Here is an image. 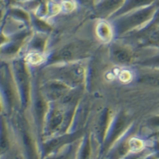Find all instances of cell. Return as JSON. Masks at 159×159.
<instances>
[{"instance_id": "cell-19", "label": "cell", "mask_w": 159, "mask_h": 159, "mask_svg": "<svg viewBox=\"0 0 159 159\" xmlns=\"http://www.w3.org/2000/svg\"><path fill=\"white\" fill-rule=\"evenodd\" d=\"M130 150L133 152H139L144 148V142L137 138H132L129 140Z\"/></svg>"}, {"instance_id": "cell-1", "label": "cell", "mask_w": 159, "mask_h": 159, "mask_svg": "<svg viewBox=\"0 0 159 159\" xmlns=\"http://www.w3.org/2000/svg\"><path fill=\"white\" fill-rule=\"evenodd\" d=\"M157 9L158 7L156 3L147 7L125 14L121 16L111 19L110 21L115 31L118 35H124L136 29L141 31L153 20Z\"/></svg>"}, {"instance_id": "cell-25", "label": "cell", "mask_w": 159, "mask_h": 159, "mask_svg": "<svg viewBox=\"0 0 159 159\" xmlns=\"http://www.w3.org/2000/svg\"><path fill=\"white\" fill-rule=\"evenodd\" d=\"M157 7H159V0H157Z\"/></svg>"}, {"instance_id": "cell-10", "label": "cell", "mask_w": 159, "mask_h": 159, "mask_svg": "<svg viewBox=\"0 0 159 159\" xmlns=\"http://www.w3.org/2000/svg\"><path fill=\"white\" fill-rule=\"evenodd\" d=\"M65 121V114L59 109H54L51 111L48 116V122L47 125V132L54 133L57 131L62 126Z\"/></svg>"}, {"instance_id": "cell-21", "label": "cell", "mask_w": 159, "mask_h": 159, "mask_svg": "<svg viewBox=\"0 0 159 159\" xmlns=\"http://www.w3.org/2000/svg\"><path fill=\"white\" fill-rule=\"evenodd\" d=\"M147 125L149 127H151L152 129L157 130V132L159 131V114L153 116L151 118H149V120L147 121Z\"/></svg>"}, {"instance_id": "cell-9", "label": "cell", "mask_w": 159, "mask_h": 159, "mask_svg": "<svg viewBox=\"0 0 159 159\" xmlns=\"http://www.w3.org/2000/svg\"><path fill=\"white\" fill-rule=\"evenodd\" d=\"M139 32L141 33L143 46L159 48V26L143 29Z\"/></svg>"}, {"instance_id": "cell-16", "label": "cell", "mask_w": 159, "mask_h": 159, "mask_svg": "<svg viewBox=\"0 0 159 159\" xmlns=\"http://www.w3.org/2000/svg\"><path fill=\"white\" fill-rule=\"evenodd\" d=\"M107 123H108V111L106 110L103 113L102 116L100 117L99 125H98V135L102 137V140L104 139L107 132Z\"/></svg>"}, {"instance_id": "cell-8", "label": "cell", "mask_w": 159, "mask_h": 159, "mask_svg": "<svg viewBox=\"0 0 159 159\" xmlns=\"http://www.w3.org/2000/svg\"><path fill=\"white\" fill-rule=\"evenodd\" d=\"M60 72V76L66 83H80L84 79V69L80 66H73L66 67Z\"/></svg>"}, {"instance_id": "cell-3", "label": "cell", "mask_w": 159, "mask_h": 159, "mask_svg": "<svg viewBox=\"0 0 159 159\" xmlns=\"http://www.w3.org/2000/svg\"><path fill=\"white\" fill-rule=\"evenodd\" d=\"M125 0H99L94 7L95 15L102 19H110L123 6Z\"/></svg>"}, {"instance_id": "cell-26", "label": "cell", "mask_w": 159, "mask_h": 159, "mask_svg": "<svg viewBox=\"0 0 159 159\" xmlns=\"http://www.w3.org/2000/svg\"><path fill=\"white\" fill-rule=\"evenodd\" d=\"M8 1H9V0H7V2H8Z\"/></svg>"}, {"instance_id": "cell-17", "label": "cell", "mask_w": 159, "mask_h": 159, "mask_svg": "<svg viewBox=\"0 0 159 159\" xmlns=\"http://www.w3.org/2000/svg\"><path fill=\"white\" fill-rule=\"evenodd\" d=\"M45 113H46V104L43 99L39 98L36 104V116L39 123L42 122Z\"/></svg>"}, {"instance_id": "cell-2", "label": "cell", "mask_w": 159, "mask_h": 159, "mask_svg": "<svg viewBox=\"0 0 159 159\" xmlns=\"http://www.w3.org/2000/svg\"><path fill=\"white\" fill-rule=\"evenodd\" d=\"M92 48L93 43L90 41H75L66 45L52 55L50 61L66 62L79 59L86 57Z\"/></svg>"}, {"instance_id": "cell-12", "label": "cell", "mask_w": 159, "mask_h": 159, "mask_svg": "<svg viewBox=\"0 0 159 159\" xmlns=\"http://www.w3.org/2000/svg\"><path fill=\"white\" fill-rule=\"evenodd\" d=\"M96 31L98 36L102 40L107 41L111 38L112 36V28L111 25L106 21H100L96 27Z\"/></svg>"}, {"instance_id": "cell-24", "label": "cell", "mask_w": 159, "mask_h": 159, "mask_svg": "<svg viewBox=\"0 0 159 159\" xmlns=\"http://www.w3.org/2000/svg\"><path fill=\"white\" fill-rule=\"evenodd\" d=\"M56 159H66V157H58V158Z\"/></svg>"}, {"instance_id": "cell-6", "label": "cell", "mask_w": 159, "mask_h": 159, "mask_svg": "<svg viewBox=\"0 0 159 159\" xmlns=\"http://www.w3.org/2000/svg\"><path fill=\"white\" fill-rule=\"evenodd\" d=\"M126 117L125 115H119L117 118L116 119V122L114 124L110 133L108 135V137L107 138V142L105 144V149H107L114 144V142L120 136L122 132L125 130L126 126Z\"/></svg>"}, {"instance_id": "cell-7", "label": "cell", "mask_w": 159, "mask_h": 159, "mask_svg": "<svg viewBox=\"0 0 159 159\" xmlns=\"http://www.w3.org/2000/svg\"><path fill=\"white\" fill-rule=\"evenodd\" d=\"M46 95L49 99H59L65 97L69 91L68 86L60 81H53L48 84L45 87Z\"/></svg>"}, {"instance_id": "cell-18", "label": "cell", "mask_w": 159, "mask_h": 159, "mask_svg": "<svg viewBox=\"0 0 159 159\" xmlns=\"http://www.w3.org/2000/svg\"><path fill=\"white\" fill-rule=\"evenodd\" d=\"M91 154V147H90V142H89V138L86 137V139L84 142V145L81 149V153L79 156V159H89Z\"/></svg>"}, {"instance_id": "cell-13", "label": "cell", "mask_w": 159, "mask_h": 159, "mask_svg": "<svg viewBox=\"0 0 159 159\" xmlns=\"http://www.w3.org/2000/svg\"><path fill=\"white\" fill-rule=\"evenodd\" d=\"M130 151V147H129V141H124L119 146L116 147V149L113 151L111 154V159H121L126 155V153Z\"/></svg>"}, {"instance_id": "cell-4", "label": "cell", "mask_w": 159, "mask_h": 159, "mask_svg": "<svg viewBox=\"0 0 159 159\" xmlns=\"http://www.w3.org/2000/svg\"><path fill=\"white\" fill-rule=\"evenodd\" d=\"M16 80L19 85V89L21 90V97L25 106L28 102L29 98V81H28V74L26 71L25 66L22 61L17 62L16 65Z\"/></svg>"}, {"instance_id": "cell-11", "label": "cell", "mask_w": 159, "mask_h": 159, "mask_svg": "<svg viewBox=\"0 0 159 159\" xmlns=\"http://www.w3.org/2000/svg\"><path fill=\"white\" fill-rule=\"evenodd\" d=\"M111 56L113 59L118 64H128L131 62L133 57L129 50L119 46H115L112 48Z\"/></svg>"}, {"instance_id": "cell-22", "label": "cell", "mask_w": 159, "mask_h": 159, "mask_svg": "<svg viewBox=\"0 0 159 159\" xmlns=\"http://www.w3.org/2000/svg\"><path fill=\"white\" fill-rule=\"evenodd\" d=\"M8 145H9V141H8L7 135V133L5 135V130H4V127L2 125V136H1V149H2V152L7 149Z\"/></svg>"}, {"instance_id": "cell-14", "label": "cell", "mask_w": 159, "mask_h": 159, "mask_svg": "<svg viewBox=\"0 0 159 159\" xmlns=\"http://www.w3.org/2000/svg\"><path fill=\"white\" fill-rule=\"evenodd\" d=\"M138 64L147 68L159 69V53L147 57L145 59L138 62Z\"/></svg>"}, {"instance_id": "cell-15", "label": "cell", "mask_w": 159, "mask_h": 159, "mask_svg": "<svg viewBox=\"0 0 159 159\" xmlns=\"http://www.w3.org/2000/svg\"><path fill=\"white\" fill-rule=\"evenodd\" d=\"M32 21L34 23L35 27L41 33H48V32H50L52 29L51 25L48 23H47L45 20H43L41 17H39L37 16H34L32 17Z\"/></svg>"}, {"instance_id": "cell-5", "label": "cell", "mask_w": 159, "mask_h": 159, "mask_svg": "<svg viewBox=\"0 0 159 159\" xmlns=\"http://www.w3.org/2000/svg\"><path fill=\"white\" fill-rule=\"evenodd\" d=\"M157 2V0H125V2H124L122 7H120V9L117 12L115 13L109 20L116 18L118 16H121L125 14H127V13L137 10V9H141V8L147 7L149 6H152L154 4H156Z\"/></svg>"}, {"instance_id": "cell-23", "label": "cell", "mask_w": 159, "mask_h": 159, "mask_svg": "<svg viewBox=\"0 0 159 159\" xmlns=\"http://www.w3.org/2000/svg\"><path fill=\"white\" fill-rule=\"evenodd\" d=\"M156 26H159V7L158 9H157V13H156V15H155V16H154V18H153V20L144 29L152 28V27H156Z\"/></svg>"}, {"instance_id": "cell-20", "label": "cell", "mask_w": 159, "mask_h": 159, "mask_svg": "<svg viewBox=\"0 0 159 159\" xmlns=\"http://www.w3.org/2000/svg\"><path fill=\"white\" fill-rule=\"evenodd\" d=\"M45 44H46V38L45 37L42 35H37L36 37L34 38L33 42H32V46L34 49H37V50H43L44 47H45Z\"/></svg>"}]
</instances>
